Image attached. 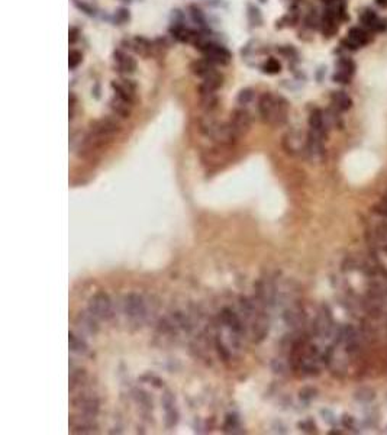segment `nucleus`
<instances>
[{
    "label": "nucleus",
    "instance_id": "f257e3e1",
    "mask_svg": "<svg viewBox=\"0 0 387 435\" xmlns=\"http://www.w3.org/2000/svg\"><path fill=\"white\" fill-rule=\"evenodd\" d=\"M258 110L261 119L269 125H283L289 115V103L282 96L264 93L258 102Z\"/></svg>",
    "mask_w": 387,
    "mask_h": 435
},
{
    "label": "nucleus",
    "instance_id": "ddd939ff",
    "mask_svg": "<svg viewBox=\"0 0 387 435\" xmlns=\"http://www.w3.org/2000/svg\"><path fill=\"white\" fill-rule=\"evenodd\" d=\"M115 63H116V67L120 73H132L135 70V61L132 60V57L123 54V52H118L115 55Z\"/></svg>",
    "mask_w": 387,
    "mask_h": 435
},
{
    "label": "nucleus",
    "instance_id": "423d86ee",
    "mask_svg": "<svg viewBox=\"0 0 387 435\" xmlns=\"http://www.w3.org/2000/svg\"><path fill=\"white\" fill-rule=\"evenodd\" d=\"M283 145H285V148L287 150V152H290V154H299V152H302L303 151L304 145H307V141L303 139V136L300 132H297V131H291V132H289V134L285 135V138H283Z\"/></svg>",
    "mask_w": 387,
    "mask_h": 435
},
{
    "label": "nucleus",
    "instance_id": "7ed1b4c3",
    "mask_svg": "<svg viewBox=\"0 0 387 435\" xmlns=\"http://www.w3.org/2000/svg\"><path fill=\"white\" fill-rule=\"evenodd\" d=\"M125 314L136 322L144 321V318L147 317V305L144 299L136 293L128 295L125 299Z\"/></svg>",
    "mask_w": 387,
    "mask_h": 435
},
{
    "label": "nucleus",
    "instance_id": "f03ea898",
    "mask_svg": "<svg viewBox=\"0 0 387 435\" xmlns=\"http://www.w3.org/2000/svg\"><path fill=\"white\" fill-rule=\"evenodd\" d=\"M89 311L96 318L103 319V321H107V319H110L113 317V306H112L110 298L106 293H103V292H97L96 295H93L90 298Z\"/></svg>",
    "mask_w": 387,
    "mask_h": 435
},
{
    "label": "nucleus",
    "instance_id": "0eeeda50",
    "mask_svg": "<svg viewBox=\"0 0 387 435\" xmlns=\"http://www.w3.org/2000/svg\"><path fill=\"white\" fill-rule=\"evenodd\" d=\"M76 325H77V328L80 329V332H83V334L93 335L96 334L97 329H99L97 322H96V317H95L90 311H89V314H87V312L80 314V315L77 317V319H76Z\"/></svg>",
    "mask_w": 387,
    "mask_h": 435
},
{
    "label": "nucleus",
    "instance_id": "6e6552de",
    "mask_svg": "<svg viewBox=\"0 0 387 435\" xmlns=\"http://www.w3.org/2000/svg\"><path fill=\"white\" fill-rule=\"evenodd\" d=\"M112 87L116 92V96L122 98L128 102H134L135 99V86L129 80H119V82H113Z\"/></svg>",
    "mask_w": 387,
    "mask_h": 435
},
{
    "label": "nucleus",
    "instance_id": "9b49d317",
    "mask_svg": "<svg viewBox=\"0 0 387 435\" xmlns=\"http://www.w3.org/2000/svg\"><path fill=\"white\" fill-rule=\"evenodd\" d=\"M207 60L209 61H216L220 64H226L229 61V54L228 51L219 45H210L207 48Z\"/></svg>",
    "mask_w": 387,
    "mask_h": 435
},
{
    "label": "nucleus",
    "instance_id": "20e7f679",
    "mask_svg": "<svg viewBox=\"0 0 387 435\" xmlns=\"http://www.w3.org/2000/svg\"><path fill=\"white\" fill-rule=\"evenodd\" d=\"M229 125L234 131V134L236 135V138H239L241 135H244L248 129H250V125H251V117L248 115L247 110L244 109H238L234 112V115L229 120Z\"/></svg>",
    "mask_w": 387,
    "mask_h": 435
},
{
    "label": "nucleus",
    "instance_id": "1a4fd4ad",
    "mask_svg": "<svg viewBox=\"0 0 387 435\" xmlns=\"http://www.w3.org/2000/svg\"><path fill=\"white\" fill-rule=\"evenodd\" d=\"M222 321H223V324L225 325H228L235 334H242L244 332V322L239 319V317L236 315V314H234L232 311H229V309H225L223 312H222Z\"/></svg>",
    "mask_w": 387,
    "mask_h": 435
},
{
    "label": "nucleus",
    "instance_id": "9d476101",
    "mask_svg": "<svg viewBox=\"0 0 387 435\" xmlns=\"http://www.w3.org/2000/svg\"><path fill=\"white\" fill-rule=\"evenodd\" d=\"M348 39L351 41V47H361L369 44L370 41V35L367 31L361 29V28H353L348 34Z\"/></svg>",
    "mask_w": 387,
    "mask_h": 435
},
{
    "label": "nucleus",
    "instance_id": "f3484780",
    "mask_svg": "<svg viewBox=\"0 0 387 435\" xmlns=\"http://www.w3.org/2000/svg\"><path fill=\"white\" fill-rule=\"evenodd\" d=\"M239 425H238V419H236V417H228L226 418V424H225V431L226 433H234V430L235 428H238Z\"/></svg>",
    "mask_w": 387,
    "mask_h": 435
},
{
    "label": "nucleus",
    "instance_id": "4468645a",
    "mask_svg": "<svg viewBox=\"0 0 387 435\" xmlns=\"http://www.w3.org/2000/svg\"><path fill=\"white\" fill-rule=\"evenodd\" d=\"M332 102L339 110H348L353 105V101L350 99V96L344 92H335L332 95Z\"/></svg>",
    "mask_w": 387,
    "mask_h": 435
},
{
    "label": "nucleus",
    "instance_id": "f8f14e48",
    "mask_svg": "<svg viewBox=\"0 0 387 435\" xmlns=\"http://www.w3.org/2000/svg\"><path fill=\"white\" fill-rule=\"evenodd\" d=\"M110 108L113 109V112H115L116 115H119V116H122V117H126V116H129V113H131L132 103H131V102L125 101V99H122V98L115 96V98H113V101L110 102Z\"/></svg>",
    "mask_w": 387,
    "mask_h": 435
},
{
    "label": "nucleus",
    "instance_id": "39448f33",
    "mask_svg": "<svg viewBox=\"0 0 387 435\" xmlns=\"http://www.w3.org/2000/svg\"><path fill=\"white\" fill-rule=\"evenodd\" d=\"M257 298L264 306H270L276 299V287L269 280H260L257 283Z\"/></svg>",
    "mask_w": 387,
    "mask_h": 435
},
{
    "label": "nucleus",
    "instance_id": "2eb2a0df",
    "mask_svg": "<svg viewBox=\"0 0 387 435\" xmlns=\"http://www.w3.org/2000/svg\"><path fill=\"white\" fill-rule=\"evenodd\" d=\"M68 342H70V350L73 352L86 354V352L89 351V347H87V344L85 342V339H82L80 336H77L76 334H70Z\"/></svg>",
    "mask_w": 387,
    "mask_h": 435
},
{
    "label": "nucleus",
    "instance_id": "dca6fc26",
    "mask_svg": "<svg viewBox=\"0 0 387 435\" xmlns=\"http://www.w3.org/2000/svg\"><path fill=\"white\" fill-rule=\"evenodd\" d=\"M337 29V25H335V20H334V15L332 13H326V16L323 19V31L328 35L334 34Z\"/></svg>",
    "mask_w": 387,
    "mask_h": 435
}]
</instances>
